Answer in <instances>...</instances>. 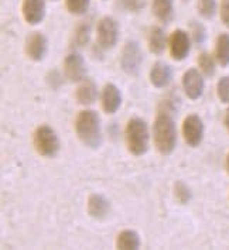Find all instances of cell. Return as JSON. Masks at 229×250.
<instances>
[{"instance_id":"2","label":"cell","mask_w":229,"mask_h":250,"mask_svg":"<svg viewBox=\"0 0 229 250\" xmlns=\"http://www.w3.org/2000/svg\"><path fill=\"white\" fill-rule=\"evenodd\" d=\"M156 148L164 154H171L177 146V130L175 123L168 112H160L153 126Z\"/></svg>"},{"instance_id":"30","label":"cell","mask_w":229,"mask_h":250,"mask_svg":"<svg viewBox=\"0 0 229 250\" xmlns=\"http://www.w3.org/2000/svg\"><path fill=\"white\" fill-rule=\"evenodd\" d=\"M225 126H227V129H228L229 132V107L228 110H227V113H225Z\"/></svg>"},{"instance_id":"21","label":"cell","mask_w":229,"mask_h":250,"mask_svg":"<svg viewBox=\"0 0 229 250\" xmlns=\"http://www.w3.org/2000/svg\"><path fill=\"white\" fill-rule=\"evenodd\" d=\"M198 65L202 74L207 77H212L215 74V60L211 54L202 53L198 57Z\"/></svg>"},{"instance_id":"32","label":"cell","mask_w":229,"mask_h":250,"mask_svg":"<svg viewBox=\"0 0 229 250\" xmlns=\"http://www.w3.org/2000/svg\"><path fill=\"white\" fill-rule=\"evenodd\" d=\"M53 1H57V0H53Z\"/></svg>"},{"instance_id":"31","label":"cell","mask_w":229,"mask_h":250,"mask_svg":"<svg viewBox=\"0 0 229 250\" xmlns=\"http://www.w3.org/2000/svg\"><path fill=\"white\" fill-rule=\"evenodd\" d=\"M227 170H228L229 172V154H228V157H227Z\"/></svg>"},{"instance_id":"29","label":"cell","mask_w":229,"mask_h":250,"mask_svg":"<svg viewBox=\"0 0 229 250\" xmlns=\"http://www.w3.org/2000/svg\"><path fill=\"white\" fill-rule=\"evenodd\" d=\"M221 20L227 27H229V0H222L221 4Z\"/></svg>"},{"instance_id":"7","label":"cell","mask_w":229,"mask_h":250,"mask_svg":"<svg viewBox=\"0 0 229 250\" xmlns=\"http://www.w3.org/2000/svg\"><path fill=\"white\" fill-rule=\"evenodd\" d=\"M183 136L186 143L191 147H197L204 137V125L200 116L188 115L183 122Z\"/></svg>"},{"instance_id":"25","label":"cell","mask_w":229,"mask_h":250,"mask_svg":"<svg viewBox=\"0 0 229 250\" xmlns=\"http://www.w3.org/2000/svg\"><path fill=\"white\" fill-rule=\"evenodd\" d=\"M216 93H218V98L222 104H229V75L222 77L218 81Z\"/></svg>"},{"instance_id":"15","label":"cell","mask_w":229,"mask_h":250,"mask_svg":"<svg viewBox=\"0 0 229 250\" xmlns=\"http://www.w3.org/2000/svg\"><path fill=\"white\" fill-rule=\"evenodd\" d=\"M80 105H92L98 98V86L92 79H83L75 93Z\"/></svg>"},{"instance_id":"12","label":"cell","mask_w":229,"mask_h":250,"mask_svg":"<svg viewBox=\"0 0 229 250\" xmlns=\"http://www.w3.org/2000/svg\"><path fill=\"white\" fill-rule=\"evenodd\" d=\"M101 104H102V109L109 115H113L115 112H118L122 104V95L116 85L106 83L104 86V91L101 95Z\"/></svg>"},{"instance_id":"28","label":"cell","mask_w":229,"mask_h":250,"mask_svg":"<svg viewBox=\"0 0 229 250\" xmlns=\"http://www.w3.org/2000/svg\"><path fill=\"white\" fill-rule=\"evenodd\" d=\"M191 34H192V39L197 44H201L205 41L207 37V31H205V27L202 26L201 23H197V21H191Z\"/></svg>"},{"instance_id":"6","label":"cell","mask_w":229,"mask_h":250,"mask_svg":"<svg viewBox=\"0 0 229 250\" xmlns=\"http://www.w3.org/2000/svg\"><path fill=\"white\" fill-rule=\"evenodd\" d=\"M98 44L101 48L109 50L113 48L119 39V26L113 17H104L98 23Z\"/></svg>"},{"instance_id":"13","label":"cell","mask_w":229,"mask_h":250,"mask_svg":"<svg viewBox=\"0 0 229 250\" xmlns=\"http://www.w3.org/2000/svg\"><path fill=\"white\" fill-rule=\"evenodd\" d=\"M23 17L28 24L36 26L42 21L45 14L44 0H23Z\"/></svg>"},{"instance_id":"20","label":"cell","mask_w":229,"mask_h":250,"mask_svg":"<svg viewBox=\"0 0 229 250\" xmlns=\"http://www.w3.org/2000/svg\"><path fill=\"white\" fill-rule=\"evenodd\" d=\"M215 58L222 66L229 65V34H219L216 39Z\"/></svg>"},{"instance_id":"8","label":"cell","mask_w":229,"mask_h":250,"mask_svg":"<svg viewBox=\"0 0 229 250\" xmlns=\"http://www.w3.org/2000/svg\"><path fill=\"white\" fill-rule=\"evenodd\" d=\"M183 88L189 99H198L204 92V78L201 72L195 68L187 69L183 75Z\"/></svg>"},{"instance_id":"24","label":"cell","mask_w":229,"mask_h":250,"mask_svg":"<svg viewBox=\"0 0 229 250\" xmlns=\"http://www.w3.org/2000/svg\"><path fill=\"white\" fill-rule=\"evenodd\" d=\"M174 195L175 199H177L180 204L184 205V204H187L189 199H191V191H189V188L184 184V183L177 181L174 184Z\"/></svg>"},{"instance_id":"4","label":"cell","mask_w":229,"mask_h":250,"mask_svg":"<svg viewBox=\"0 0 229 250\" xmlns=\"http://www.w3.org/2000/svg\"><path fill=\"white\" fill-rule=\"evenodd\" d=\"M33 145L36 151L42 157L53 158L60 151V140L55 132L47 125H42L36 129L33 136Z\"/></svg>"},{"instance_id":"16","label":"cell","mask_w":229,"mask_h":250,"mask_svg":"<svg viewBox=\"0 0 229 250\" xmlns=\"http://www.w3.org/2000/svg\"><path fill=\"white\" fill-rule=\"evenodd\" d=\"M109 212L108 199L99 194H92L88 199V213L94 219H104Z\"/></svg>"},{"instance_id":"19","label":"cell","mask_w":229,"mask_h":250,"mask_svg":"<svg viewBox=\"0 0 229 250\" xmlns=\"http://www.w3.org/2000/svg\"><path fill=\"white\" fill-rule=\"evenodd\" d=\"M116 248L123 250H136L140 248V239L135 230H123L116 237Z\"/></svg>"},{"instance_id":"18","label":"cell","mask_w":229,"mask_h":250,"mask_svg":"<svg viewBox=\"0 0 229 250\" xmlns=\"http://www.w3.org/2000/svg\"><path fill=\"white\" fill-rule=\"evenodd\" d=\"M151 9H153V14L163 23L171 21V19L174 16L173 0H153Z\"/></svg>"},{"instance_id":"23","label":"cell","mask_w":229,"mask_h":250,"mask_svg":"<svg viewBox=\"0 0 229 250\" xmlns=\"http://www.w3.org/2000/svg\"><path fill=\"white\" fill-rule=\"evenodd\" d=\"M65 4H67V9L69 13L81 16V14L88 12L89 0H65Z\"/></svg>"},{"instance_id":"17","label":"cell","mask_w":229,"mask_h":250,"mask_svg":"<svg viewBox=\"0 0 229 250\" xmlns=\"http://www.w3.org/2000/svg\"><path fill=\"white\" fill-rule=\"evenodd\" d=\"M147 44L148 50L156 55H160L166 50L167 37H166V33L162 27H151L150 28L147 36Z\"/></svg>"},{"instance_id":"10","label":"cell","mask_w":229,"mask_h":250,"mask_svg":"<svg viewBox=\"0 0 229 250\" xmlns=\"http://www.w3.org/2000/svg\"><path fill=\"white\" fill-rule=\"evenodd\" d=\"M64 72L71 82H82L86 75V65L80 54H69L64 60Z\"/></svg>"},{"instance_id":"27","label":"cell","mask_w":229,"mask_h":250,"mask_svg":"<svg viewBox=\"0 0 229 250\" xmlns=\"http://www.w3.org/2000/svg\"><path fill=\"white\" fill-rule=\"evenodd\" d=\"M119 4L126 12L137 13L146 6V0H119Z\"/></svg>"},{"instance_id":"33","label":"cell","mask_w":229,"mask_h":250,"mask_svg":"<svg viewBox=\"0 0 229 250\" xmlns=\"http://www.w3.org/2000/svg\"><path fill=\"white\" fill-rule=\"evenodd\" d=\"M184 1H187V0H184Z\"/></svg>"},{"instance_id":"14","label":"cell","mask_w":229,"mask_h":250,"mask_svg":"<svg viewBox=\"0 0 229 250\" xmlns=\"http://www.w3.org/2000/svg\"><path fill=\"white\" fill-rule=\"evenodd\" d=\"M173 79L171 66L163 61L156 62L150 69V82L156 88H166Z\"/></svg>"},{"instance_id":"11","label":"cell","mask_w":229,"mask_h":250,"mask_svg":"<svg viewBox=\"0 0 229 250\" xmlns=\"http://www.w3.org/2000/svg\"><path fill=\"white\" fill-rule=\"evenodd\" d=\"M47 53V39L41 33H31L26 40V54L33 61H41Z\"/></svg>"},{"instance_id":"22","label":"cell","mask_w":229,"mask_h":250,"mask_svg":"<svg viewBox=\"0 0 229 250\" xmlns=\"http://www.w3.org/2000/svg\"><path fill=\"white\" fill-rule=\"evenodd\" d=\"M89 31H91V27L86 21H82L80 26L77 27L75 30V34H74V47H83L88 40H89Z\"/></svg>"},{"instance_id":"3","label":"cell","mask_w":229,"mask_h":250,"mask_svg":"<svg viewBox=\"0 0 229 250\" xmlns=\"http://www.w3.org/2000/svg\"><path fill=\"white\" fill-rule=\"evenodd\" d=\"M125 139L129 153L133 156H142L148 148V129L143 119H130L126 125Z\"/></svg>"},{"instance_id":"5","label":"cell","mask_w":229,"mask_h":250,"mask_svg":"<svg viewBox=\"0 0 229 250\" xmlns=\"http://www.w3.org/2000/svg\"><path fill=\"white\" fill-rule=\"evenodd\" d=\"M142 62H143V53L140 50V45L136 41H127L123 45V50H122V69L127 75L136 77L139 74V71H140Z\"/></svg>"},{"instance_id":"26","label":"cell","mask_w":229,"mask_h":250,"mask_svg":"<svg viewBox=\"0 0 229 250\" xmlns=\"http://www.w3.org/2000/svg\"><path fill=\"white\" fill-rule=\"evenodd\" d=\"M216 10L215 0H198V12L202 17L211 19L214 17Z\"/></svg>"},{"instance_id":"9","label":"cell","mask_w":229,"mask_h":250,"mask_svg":"<svg viewBox=\"0 0 229 250\" xmlns=\"http://www.w3.org/2000/svg\"><path fill=\"white\" fill-rule=\"evenodd\" d=\"M191 48L188 33L184 30H174L170 37V54L175 61H183L187 58Z\"/></svg>"},{"instance_id":"1","label":"cell","mask_w":229,"mask_h":250,"mask_svg":"<svg viewBox=\"0 0 229 250\" xmlns=\"http://www.w3.org/2000/svg\"><path fill=\"white\" fill-rule=\"evenodd\" d=\"M75 132L78 139L89 148H98L101 146V119L95 110H82L75 120Z\"/></svg>"}]
</instances>
